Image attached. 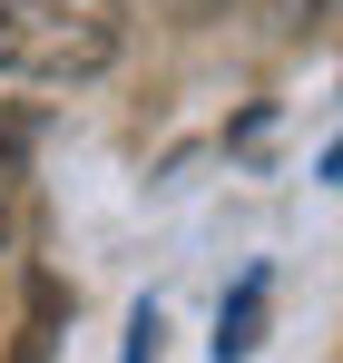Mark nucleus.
I'll return each mask as SVG.
<instances>
[{"label":"nucleus","instance_id":"nucleus-1","mask_svg":"<svg viewBox=\"0 0 343 363\" xmlns=\"http://www.w3.org/2000/svg\"><path fill=\"white\" fill-rule=\"evenodd\" d=\"M128 50V0H0L10 79H99Z\"/></svg>","mask_w":343,"mask_h":363},{"label":"nucleus","instance_id":"nucleus-2","mask_svg":"<svg viewBox=\"0 0 343 363\" xmlns=\"http://www.w3.org/2000/svg\"><path fill=\"white\" fill-rule=\"evenodd\" d=\"M265 295H275V275L255 265V275L235 285V304H226V314H216V363H245V354H255V344H265Z\"/></svg>","mask_w":343,"mask_h":363},{"label":"nucleus","instance_id":"nucleus-3","mask_svg":"<svg viewBox=\"0 0 343 363\" xmlns=\"http://www.w3.org/2000/svg\"><path fill=\"white\" fill-rule=\"evenodd\" d=\"M20 216H30V118L10 108L0 118V245L20 236Z\"/></svg>","mask_w":343,"mask_h":363},{"label":"nucleus","instance_id":"nucleus-4","mask_svg":"<svg viewBox=\"0 0 343 363\" xmlns=\"http://www.w3.org/2000/svg\"><path fill=\"white\" fill-rule=\"evenodd\" d=\"M167 10H186V20H206V10H226V0H167Z\"/></svg>","mask_w":343,"mask_h":363}]
</instances>
